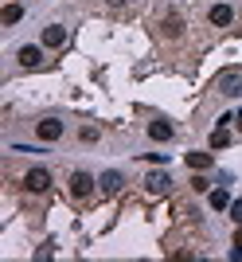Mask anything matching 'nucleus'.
<instances>
[{
    "instance_id": "9b49d317",
    "label": "nucleus",
    "mask_w": 242,
    "mask_h": 262,
    "mask_svg": "<svg viewBox=\"0 0 242 262\" xmlns=\"http://www.w3.org/2000/svg\"><path fill=\"white\" fill-rule=\"evenodd\" d=\"M211 161H215L211 153H187V168H191V172H207Z\"/></svg>"
},
{
    "instance_id": "20e7f679",
    "label": "nucleus",
    "mask_w": 242,
    "mask_h": 262,
    "mask_svg": "<svg viewBox=\"0 0 242 262\" xmlns=\"http://www.w3.org/2000/svg\"><path fill=\"white\" fill-rule=\"evenodd\" d=\"M23 184H28V192H47V188H51V172H47V168H32Z\"/></svg>"
},
{
    "instance_id": "ddd939ff",
    "label": "nucleus",
    "mask_w": 242,
    "mask_h": 262,
    "mask_svg": "<svg viewBox=\"0 0 242 262\" xmlns=\"http://www.w3.org/2000/svg\"><path fill=\"white\" fill-rule=\"evenodd\" d=\"M211 208H215V211L231 208V192H227V188H215V192H211Z\"/></svg>"
},
{
    "instance_id": "423d86ee",
    "label": "nucleus",
    "mask_w": 242,
    "mask_h": 262,
    "mask_svg": "<svg viewBox=\"0 0 242 262\" xmlns=\"http://www.w3.org/2000/svg\"><path fill=\"white\" fill-rule=\"evenodd\" d=\"M63 43H66V28H63V24L43 28V47H63Z\"/></svg>"
},
{
    "instance_id": "0eeeda50",
    "label": "nucleus",
    "mask_w": 242,
    "mask_h": 262,
    "mask_svg": "<svg viewBox=\"0 0 242 262\" xmlns=\"http://www.w3.org/2000/svg\"><path fill=\"white\" fill-rule=\"evenodd\" d=\"M172 125H168L164 118H156V121H149V137H153V141H172Z\"/></svg>"
},
{
    "instance_id": "4468645a",
    "label": "nucleus",
    "mask_w": 242,
    "mask_h": 262,
    "mask_svg": "<svg viewBox=\"0 0 242 262\" xmlns=\"http://www.w3.org/2000/svg\"><path fill=\"white\" fill-rule=\"evenodd\" d=\"M227 145H231V133H227V125H219L211 133V149H227Z\"/></svg>"
},
{
    "instance_id": "f8f14e48",
    "label": "nucleus",
    "mask_w": 242,
    "mask_h": 262,
    "mask_svg": "<svg viewBox=\"0 0 242 262\" xmlns=\"http://www.w3.org/2000/svg\"><path fill=\"white\" fill-rule=\"evenodd\" d=\"M160 32H164L168 39H176V35L184 32V20H180L176 12H172V16H164V24H160Z\"/></svg>"
},
{
    "instance_id": "2eb2a0df",
    "label": "nucleus",
    "mask_w": 242,
    "mask_h": 262,
    "mask_svg": "<svg viewBox=\"0 0 242 262\" xmlns=\"http://www.w3.org/2000/svg\"><path fill=\"white\" fill-rule=\"evenodd\" d=\"M20 16H23V8H20V4H8V8L0 12V20H4V24H20Z\"/></svg>"
},
{
    "instance_id": "a211bd4d",
    "label": "nucleus",
    "mask_w": 242,
    "mask_h": 262,
    "mask_svg": "<svg viewBox=\"0 0 242 262\" xmlns=\"http://www.w3.org/2000/svg\"><path fill=\"white\" fill-rule=\"evenodd\" d=\"M234 258H242V227L234 231Z\"/></svg>"
},
{
    "instance_id": "9d476101",
    "label": "nucleus",
    "mask_w": 242,
    "mask_h": 262,
    "mask_svg": "<svg viewBox=\"0 0 242 262\" xmlns=\"http://www.w3.org/2000/svg\"><path fill=\"white\" fill-rule=\"evenodd\" d=\"M98 184H102V192H106V196H113V192L121 188V172H117V168L102 172V176H98Z\"/></svg>"
},
{
    "instance_id": "6ab92c4d",
    "label": "nucleus",
    "mask_w": 242,
    "mask_h": 262,
    "mask_svg": "<svg viewBox=\"0 0 242 262\" xmlns=\"http://www.w3.org/2000/svg\"><path fill=\"white\" fill-rule=\"evenodd\" d=\"M110 4H113V8H117V4H125V0H110Z\"/></svg>"
},
{
    "instance_id": "f03ea898",
    "label": "nucleus",
    "mask_w": 242,
    "mask_h": 262,
    "mask_svg": "<svg viewBox=\"0 0 242 262\" xmlns=\"http://www.w3.org/2000/svg\"><path fill=\"white\" fill-rule=\"evenodd\" d=\"M94 184H98V180H94L90 172H75V176H70V196H75V200H86L90 192H94Z\"/></svg>"
},
{
    "instance_id": "f257e3e1",
    "label": "nucleus",
    "mask_w": 242,
    "mask_h": 262,
    "mask_svg": "<svg viewBox=\"0 0 242 262\" xmlns=\"http://www.w3.org/2000/svg\"><path fill=\"white\" fill-rule=\"evenodd\" d=\"M215 90L227 94V98H242V71H223L215 78Z\"/></svg>"
},
{
    "instance_id": "7ed1b4c3",
    "label": "nucleus",
    "mask_w": 242,
    "mask_h": 262,
    "mask_svg": "<svg viewBox=\"0 0 242 262\" xmlns=\"http://www.w3.org/2000/svg\"><path fill=\"white\" fill-rule=\"evenodd\" d=\"M35 133H39V141H59V137H63V121L59 118H43L39 125H35Z\"/></svg>"
},
{
    "instance_id": "f3484780",
    "label": "nucleus",
    "mask_w": 242,
    "mask_h": 262,
    "mask_svg": "<svg viewBox=\"0 0 242 262\" xmlns=\"http://www.w3.org/2000/svg\"><path fill=\"white\" fill-rule=\"evenodd\" d=\"M191 188H196V192H207V188H211V180H203V176H196V180H191Z\"/></svg>"
},
{
    "instance_id": "39448f33",
    "label": "nucleus",
    "mask_w": 242,
    "mask_h": 262,
    "mask_svg": "<svg viewBox=\"0 0 242 262\" xmlns=\"http://www.w3.org/2000/svg\"><path fill=\"white\" fill-rule=\"evenodd\" d=\"M207 20L215 24V28H231V20H234V8H231V4H215V8L207 12Z\"/></svg>"
},
{
    "instance_id": "dca6fc26",
    "label": "nucleus",
    "mask_w": 242,
    "mask_h": 262,
    "mask_svg": "<svg viewBox=\"0 0 242 262\" xmlns=\"http://www.w3.org/2000/svg\"><path fill=\"white\" fill-rule=\"evenodd\" d=\"M231 219H234V223H242V200H234V204H231Z\"/></svg>"
},
{
    "instance_id": "1a4fd4ad",
    "label": "nucleus",
    "mask_w": 242,
    "mask_h": 262,
    "mask_svg": "<svg viewBox=\"0 0 242 262\" xmlns=\"http://www.w3.org/2000/svg\"><path fill=\"white\" fill-rule=\"evenodd\" d=\"M39 63H43V51H39L35 43L20 47V67H28V71H32V67H39Z\"/></svg>"
},
{
    "instance_id": "6e6552de",
    "label": "nucleus",
    "mask_w": 242,
    "mask_h": 262,
    "mask_svg": "<svg viewBox=\"0 0 242 262\" xmlns=\"http://www.w3.org/2000/svg\"><path fill=\"white\" fill-rule=\"evenodd\" d=\"M144 188H149L153 196H164L168 188H172V180H168V172H153L149 180H144Z\"/></svg>"
}]
</instances>
